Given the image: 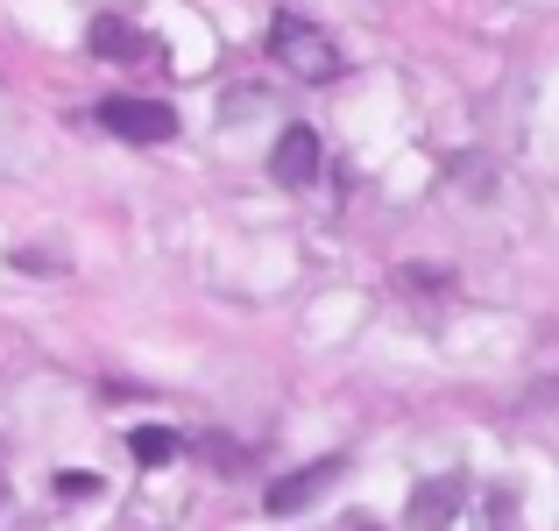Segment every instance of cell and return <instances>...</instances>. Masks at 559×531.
<instances>
[{
	"label": "cell",
	"instance_id": "cell-1",
	"mask_svg": "<svg viewBox=\"0 0 559 531\" xmlns=\"http://www.w3.org/2000/svg\"><path fill=\"white\" fill-rule=\"evenodd\" d=\"M270 57L290 71V79H305V85H326L333 71H341V50H333L326 28L305 22V14H276L270 22Z\"/></svg>",
	"mask_w": 559,
	"mask_h": 531
},
{
	"label": "cell",
	"instance_id": "cell-2",
	"mask_svg": "<svg viewBox=\"0 0 559 531\" xmlns=\"http://www.w3.org/2000/svg\"><path fill=\"white\" fill-rule=\"evenodd\" d=\"M99 128H107V135H121V142H170V135H178V114H170L164 99H128V93H114V99H99Z\"/></svg>",
	"mask_w": 559,
	"mask_h": 531
},
{
	"label": "cell",
	"instance_id": "cell-3",
	"mask_svg": "<svg viewBox=\"0 0 559 531\" xmlns=\"http://www.w3.org/2000/svg\"><path fill=\"white\" fill-rule=\"evenodd\" d=\"M270 170H276V185H290V191L319 185V170H326V156H319V135H312V128H284V135H276Z\"/></svg>",
	"mask_w": 559,
	"mask_h": 531
},
{
	"label": "cell",
	"instance_id": "cell-4",
	"mask_svg": "<svg viewBox=\"0 0 559 531\" xmlns=\"http://www.w3.org/2000/svg\"><path fill=\"white\" fill-rule=\"evenodd\" d=\"M341 453H326V461H312V468H298V475H284V482H270V496H262V504L276 510V518H290V510H305L312 504L319 489H333V482H341Z\"/></svg>",
	"mask_w": 559,
	"mask_h": 531
},
{
	"label": "cell",
	"instance_id": "cell-5",
	"mask_svg": "<svg viewBox=\"0 0 559 531\" xmlns=\"http://www.w3.org/2000/svg\"><path fill=\"white\" fill-rule=\"evenodd\" d=\"M93 50L114 57V64H135V57H142V28H128L121 14H99V22H93Z\"/></svg>",
	"mask_w": 559,
	"mask_h": 531
},
{
	"label": "cell",
	"instance_id": "cell-6",
	"mask_svg": "<svg viewBox=\"0 0 559 531\" xmlns=\"http://www.w3.org/2000/svg\"><path fill=\"white\" fill-rule=\"evenodd\" d=\"M128 447H135L142 468H164L170 453H178V433H164V425H142V433H128Z\"/></svg>",
	"mask_w": 559,
	"mask_h": 531
},
{
	"label": "cell",
	"instance_id": "cell-7",
	"mask_svg": "<svg viewBox=\"0 0 559 531\" xmlns=\"http://www.w3.org/2000/svg\"><path fill=\"white\" fill-rule=\"evenodd\" d=\"M57 489H64V496H93L99 482H93V475H57Z\"/></svg>",
	"mask_w": 559,
	"mask_h": 531
}]
</instances>
